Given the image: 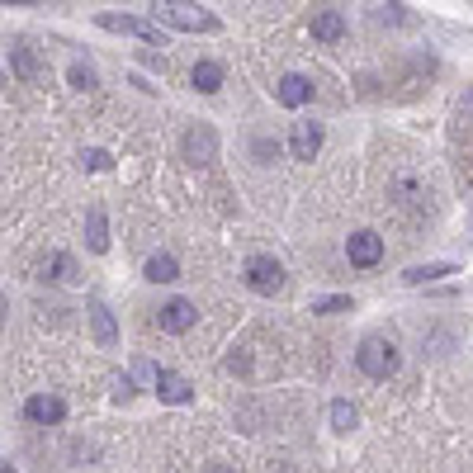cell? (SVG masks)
<instances>
[{"label":"cell","instance_id":"cell-1","mask_svg":"<svg viewBox=\"0 0 473 473\" xmlns=\"http://www.w3.org/2000/svg\"><path fill=\"white\" fill-rule=\"evenodd\" d=\"M157 19L171 24V29H180V34H213L218 29V19L208 15L204 5H194V0H161Z\"/></svg>","mask_w":473,"mask_h":473},{"label":"cell","instance_id":"cell-2","mask_svg":"<svg viewBox=\"0 0 473 473\" xmlns=\"http://www.w3.org/2000/svg\"><path fill=\"white\" fill-rule=\"evenodd\" d=\"M355 365H360V374H369V379H388V374L398 369V351H393V341L369 337V341L355 351Z\"/></svg>","mask_w":473,"mask_h":473},{"label":"cell","instance_id":"cell-3","mask_svg":"<svg viewBox=\"0 0 473 473\" xmlns=\"http://www.w3.org/2000/svg\"><path fill=\"white\" fill-rule=\"evenodd\" d=\"M246 284H252L256 294H280L284 289V266L275 256H252L246 260Z\"/></svg>","mask_w":473,"mask_h":473},{"label":"cell","instance_id":"cell-4","mask_svg":"<svg viewBox=\"0 0 473 473\" xmlns=\"http://www.w3.org/2000/svg\"><path fill=\"white\" fill-rule=\"evenodd\" d=\"M95 24L109 29V34H133V38H147V43H161V48H166L161 24H147V19H133V15H100Z\"/></svg>","mask_w":473,"mask_h":473},{"label":"cell","instance_id":"cell-5","mask_svg":"<svg viewBox=\"0 0 473 473\" xmlns=\"http://www.w3.org/2000/svg\"><path fill=\"white\" fill-rule=\"evenodd\" d=\"M345 256H351V266H360V270L379 266L384 260V237L379 232H355L351 242H345Z\"/></svg>","mask_w":473,"mask_h":473},{"label":"cell","instance_id":"cell-6","mask_svg":"<svg viewBox=\"0 0 473 473\" xmlns=\"http://www.w3.org/2000/svg\"><path fill=\"white\" fill-rule=\"evenodd\" d=\"M157 322H161V331H175V337H180V331H190L194 322H199V308H194L190 299H171V303H161Z\"/></svg>","mask_w":473,"mask_h":473},{"label":"cell","instance_id":"cell-7","mask_svg":"<svg viewBox=\"0 0 473 473\" xmlns=\"http://www.w3.org/2000/svg\"><path fill=\"white\" fill-rule=\"evenodd\" d=\"M24 416H29L34 426H58L66 416V402L52 398V393H34L29 402H24Z\"/></svg>","mask_w":473,"mask_h":473},{"label":"cell","instance_id":"cell-8","mask_svg":"<svg viewBox=\"0 0 473 473\" xmlns=\"http://www.w3.org/2000/svg\"><path fill=\"white\" fill-rule=\"evenodd\" d=\"M218 157V137H213V128H190L185 133V161H194V166H208Z\"/></svg>","mask_w":473,"mask_h":473},{"label":"cell","instance_id":"cell-9","mask_svg":"<svg viewBox=\"0 0 473 473\" xmlns=\"http://www.w3.org/2000/svg\"><path fill=\"white\" fill-rule=\"evenodd\" d=\"M289 151H294V161H313L317 151H322V128H317V123H294Z\"/></svg>","mask_w":473,"mask_h":473},{"label":"cell","instance_id":"cell-10","mask_svg":"<svg viewBox=\"0 0 473 473\" xmlns=\"http://www.w3.org/2000/svg\"><path fill=\"white\" fill-rule=\"evenodd\" d=\"M157 398H161V402H175V407H185V402L194 398V388H190V379H180V374L161 369V374H157Z\"/></svg>","mask_w":473,"mask_h":473},{"label":"cell","instance_id":"cell-11","mask_svg":"<svg viewBox=\"0 0 473 473\" xmlns=\"http://www.w3.org/2000/svg\"><path fill=\"white\" fill-rule=\"evenodd\" d=\"M275 95H280V105H284V109H303V105L313 100V81H308V76H284Z\"/></svg>","mask_w":473,"mask_h":473},{"label":"cell","instance_id":"cell-12","mask_svg":"<svg viewBox=\"0 0 473 473\" xmlns=\"http://www.w3.org/2000/svg\"><path fill=\"white\" fill-rule=\"evenodd\" d=\"M90 327H95V341H100V345H114V341H119L114 313H109L105 303H90Z\"/></svg>","mask_w":473,"mask_h":473},{"label":"cell","instance_id":"cell-13","mask_svg":"<svg viewBox=\"0 0 473 473\" xmlns=\"http://www.w3.org/2000/svg\"><path fill=\"white\" fill-rule=\"evenodd\" d=\"M190 81H194V90H199V95H213V90H222V66L218 62H194Z\"/></svg>","mask_w":473,"mask_h":473},{"label":"cell","instance_id":"cell-14","mask_svg":"<svg viewBox=\"0 0 473 473\" xmlns=\"http://www.w3.org/2000/svg\"><path fill=\"white\" fill-rule=\"evenodd\" d=\"M86 242H90V252H95V256L109 252V222H105V208H90V218H86Z\"/></svg>","mask_w":473,"mask_h":473},{"label":"cell","instance_id":"cell-15","mask_svg":"<svg viewBox=\"0 0 473 473\" xmlns=\"http://www.w3.org/2000/svg\"><path fill=\"white\" fill-rule=\"evenodd\" d=\"M43 275L52 284H76L81 275H76V260L66 256V252H58V256H48V266H43Z\"/></svg>","mask_w":473,"mask_h":473},{"label":"cell","instance_id":"cell-16","mask_svg":"<svg viewBox=\"0 0 473 473\" xmlns=\"http://www.w3.org/2000/svg\"><path fill=\"white\" fill-rule=\"evenodd\" d=\"M143 275H147L151 284H171V280H180V260L175 256H151Z\"/></svg>","mask_w":473,"mask_h":473},{"label":"cell","instance_id":"cell-17","mask_svg":"<svg viewBox=\"0 0 473 473\" xmlns=\"http://www.w3.org/2000/svg\"><path fill=\"white\" fill-rule=\"evenodd\" d=\"M341 34H345V19L337 15V10H322V15L313 19V38H322V43H337Z\"/></svg>","mask_w":473,"mask_h":473},{"label":"cell","instance_id":"cell-18","mask_svg":"<svg viewBox=\"0 0 473 473\" xmlns=\"http://www.w3.org/2000/svg\"><path fill=\"white\" fill-rule=\"evenodd\" d=\"M331 430H341V436H345V430H355L360 426V412H355V402H345V398H337V402H331Z\"/></svg>","mask_w":473,"mask_h":473},{"label":"cell","instance_id":"cell-19","mask_svg":"<svg viewBox=\"0 0 473 473\" xmlns=\"http://www.w3.org/2000/svg\"><path fill=\"white\" fill-rule=\"evenodd\" d=\"M440 275H454L450 260H430V266H412L407 275H402V280H407V284H426V280H440Z\"/></svg>","mask_w":473,"mask_h":473},{"label":"cell","instance_id":"cell-20","mask_svg":"<svg viewBox=\"0 0 473 473\" xmlns=\"http://www.w3.org/2000/svg\"><path fill=\"white\" fill-rule=\"evenodd\" d=\"M393 194H402L407 204H426V199H430V190H426V185H416L412 175H398V180H393Z\"/></svg>","mask_w":473,"mask_h":473},{"label":"cell","instance_id":"cell-21","mask_svg":"<svg viewBox=\"0 0 473 473\" xmlns=\"http://www.w3.org/2000/svg\"><path fill=\"white\" fill-rule=\"evenodd\" d=\"M15 72H19L24 81H38V62H34V52L24 48V43L15 48Z\"/></svg>","mask_w":473,"mask_h":473},{"label":"cell","instance_id":"cell-22","mask_svg":"<svg viewBox=\"0 0 473 473\" xmlns=\"http://www.w3.org/2000/svg\"><path fill=\"white\" fill-rule=\"evenodd\" d=\"M313 313H351V299L345 294H331V299H317Z\"/></svg>","mask_w":473,"mask_h":473},{"label":"cell","instance_id":"cell-23","mask_svg":"<svg viewBox=\"0 0 473 473\" xmlns=\"http://www.w3.org/2000/svg\"><path fill=\"white\" fill-rule=\"evenodd\" d=\"M72 86H76V90H95V72L76 62V66H72Z\"/></svg>","mask_w":473,"mask_h":473},{"label":"cell","instance_id":"cell-24","mask_svg":"<svg viewBox=\"0 0 473 473\" xmlns=\"http://www.w3.org/2000/svg\"><path fill=\"white\" fill-rule=\"evenodd\" d=\"M86 166L90 171H109V151H86Z\"/></svg>","mask_w":473,"mask_h":473},{"label":"cell","instance_id":"cell-25","mask_svg":"<svg viewBox=\"0 0 473 473\" xmlns=\"http://www.w3.org/2000/svg\"><path fill=\"white\" fill-rule=\"evenodd\" d=\"M5 5H38V0H5Z\"/></svg>","mask_w":473,"mask_h":473},{"label":"cell","instance_id":"cell-26","mask_svg":"<svg viewBox=\"0 0 473 473\" xmlns=\"http://www.w3.org/2000/svg\"><path fill=\"white\" fill-rule=\"evenodd\" d=\"M208 473H228V469H208Z\"/></svg>","mask_w":473,"mask_h":473},{"label":"cell","instance_id":"cell-27","mask_svg":"<svg viewBox=\"0 0 473 473\" xmlns=\"http://www.w3.org/2000/svg\"><path fill=\"white\" fill-rule=\"evenodd\" d=\"M5 473H10V469H5Z\"/></svg>","mask_w":473,"mask_h":473}]
</instances>
